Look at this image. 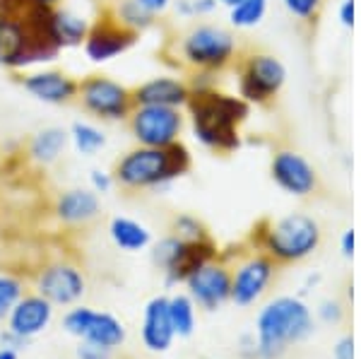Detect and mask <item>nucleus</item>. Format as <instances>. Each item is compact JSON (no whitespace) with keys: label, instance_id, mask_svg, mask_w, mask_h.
Here are the masks:
<instances>
[{"label":"nucleus","instance_id":"nucleus-1","mask_svg":"<svg viewBox=\"0 0 361 359\" xmlns=\"http://www.w3.org/2000/svg\"><path fill=\"white\" fill-rule=\"evenodd\" d=\"M190 166H193V157L183 142L169 145V147L135 145L114 162L111 176L116 188L126 193H159L176 178L185 176Z\"/></svg>","mask_w":361,"mask_h":359},{"label":"nucleus","instance_id":"nucleus-2","mask_svg":"<svg viewBox=\"0 0 361 359\" xmlns=\"http://www.w3.org/2000/svg\"><path fill=\"white\" fill-rule=\"evenodd\" d=\"M185 109L195 140L207 150L229 154L241 145L238 128L248 118V104L241 97H231L217 90L193 92Z\"/></svg>","mask_w":361,"mask_h":359},{"label":"nucleus","instance_id":"nucleus-3","mask_svg":"<svg viewBox=\"0 0 361 359\" xmlns=\"http://www.w3.org/2000/svg\"><path fill=\"white\" fill-rule=\"evenodd\" d=\"M313 333V316L308 306L296 297H277L265 309H260L255 321L258 359H279Z\"/></svg>","mask_w":361,"mask_h":359},{"label":"nucleus","instance_id":"nucleus-4","mask_svg":"<svg viewBox=\"0 0 361 359\" xmlns=\"http://www.w3.org/2000/svg\"><path fill=\"white\" fill-rule=\"evenodd\" d=\"M253 244L275 263H299L320 246V227L304 212H292L275 222L263 219L253 229Z\"/></svg>","mask_w":361,"mask_h":359},{"label":"nucleus","instance_id":"nucleus-5","mask_svg":"<svg viewBox=\"0 0 361 359\" xmlns=\"http://www.w3.org/2000/svg\"><path fill=\"white\" fill-rule=\"evenodd\" d=\"M236 37L217 25H193L176 39L180 63L200 73H219L236 58Z\"/></svg>","mask_w":361,"mask_h":359},{"label":"nucleus","instance_id":"nucleus-6","mask_svg":"<svg viewBox=\"0 0 361 359\" xmlns=\"http://www.w3.org/2000/svg\"><path fill=\"white\" fill-rule=\"evenodd\" d=\"M80 109L102 123H126L133 107V87L118 83L111 75L92 73L80 78L78 83V99Z\"/></svg>","mask_w":361,"mask_h":359},{"label":"nucleus","instance_id":"nucleus-7","mask_svg":"<svg viewBox=\"0 0 361 359\" xmlns=\"http://www.w3.org/2000/svg\"><path fill=\"white\" fill-rule=\"evenodd\" d=\"M126 126L135 145L169 147V145L180 142V135H183L185 128V116L180 109L140 104V107H133L130 116L126 118Z\"/></svg>","mask_w":361,"mask_h":359},{"label":"nucleus","instance_id":"nucleus-8","mask_svg":"<svg viewBox=\"0 0 361 359\" xmlns=\"http://www.w3.org/2000/svg\"><path fill=\"white\" fill-rule=\"evenodd\" d=\"M287 83V68L270 54H250L238 71V95L246 104H270Z\"/></svg>","mask_w":361,"mask_h":359},{"label":"nucleus","instance_id":"nucleus-9","mask_svg":"<svg viewBox=\"0 0 361 359\" xmlns=\"http://www.w3.org/2000/svg\"><path fill=\"white\" fill-rule=\"evenodd\" d=\"M140 42V37L130 29H126L116 17L109 13V8H99L87 32L82 51L87 61L94 63V66H104V63H111L116 58L126 56Z\"/></svg>","mask_w":361,"mask_h":359},{"label":"nucleus","instance_id":"nucleus-10","mask_svg":"<svg viewBox=\"0 0 361 359\" xmlns=\"http://www.w3.org/2000/svg\"><path fill=\"white\" fill-rule=\"evenodd\" d=\"M63 331L78 340H87V343L109 347V350L123 347L128 338L123 321L106 311L90 309V306H73L63 316Z\"/></svg>","mask_w":361,"mask_h":359},{"label":"nucleus","instance_id":"nucleus-11","mask_svg":"<svg viewBox=\"0 0 361 359\" xmlns=\"http://www.w3.org/2000/svg\"><path fill=\"white\" fill-rule=\"evenodd\" d=\"M34 289L54 306H75L87 292V277L78 263L51 260L34 275Z\"/></svg>","mask_w":361,"mask_h":359},{"label":"nucleus","instance_id":"nucleus-12","mask_svg":"<svg viewBox=\"0 0 361 359\" xmlns=\"http://www.w3.org/2000/svg\"><path fill=\"white\" fill-rule=\"evenodd\" d=\"M15 83L32 99L49 104V107H70L78 99L80 78L61 68H32V71L15 73Z\"/></svg>","mask_w":361,"mask_h":359},{"label":"nucleus","instance_id":"nucleus-13","mask_svg":"<svg viewBox=\"0 0 361 359\" xmlns=\"http://www.w3.org/2000/svg\"><path fill=\"white\" fill-rule=\"evenodd\" d=\"M277 275V263L265 253H255L231 273V299L236 306H250L267 292Z\"/></svg>","mask_w":361,"mask_h":359},{"label":"nucleus","instance_id":"nucleus-14","mask_svg":"<svg viewBox=\"0 0 361 359\" xmlns=\"http://www.w3.org/2000/svg\"><path fill=\"white\" fill-rule=\"evenodd\" d=\"M188 297L205 311H217L231 299V270L217 258L185 277Z\"/></svg>","mask_w":361,"mask_h":359},{"label":"nucleus","instance_id":"nucleus-15","mask_svg":"<svg viewBox=\"0 0 361 359\" xmlns=\"http://www.w3.org/2000/svg\"><path fill=\"white\" fill-rule=\"evenodd\" d=\"M270 174H272V181H275L284 193L299 195V198L311 195L318 186L316 169L308 164V159L304 154L294 152V150H279V152L272 154Z\"/></svg>","mask_w":361,"mask_h":359},{"label":"nucleus","instance_id":"nucleus-16","mask_svg":"<svg viewBox=\"0 0 361 359\" xmlns=\"http://www.w3.org/2000/svg\"><path fill=\"white\" fill-rule=\"evenodd\" d=\"M102 215V200L90 186L66 188L54 198V217L68 229H87Z\"/></svg>","mask_w":361,"mask_h":359},{"label":"nucleus","instance_id":"nucleus-17","mask_svg":"<svg viewBox=\"0 0 361 359\" xmlns=\"http://www.w3.org/2000/svg\"><path fill=\"white\" fill-rule=\"evenodd\" d=\"M190 99V87L183 78L173 75H157L145 83L133 87V102L135 107L147 104V107H171L183 109Z\"/></svg>","mask_w":361,"mask_h":359},{"label":"nucleus","instance_id":"nucleus-18","mask_svg":"<svg viewBox=\"0 0 361 359\" xmlns=\"http://www.w3.org/2000/svg\"><path fill=\"white\" fill-rule=\"evenodd\" d=\"M54 311H56V306L51 304L49 299H44L42 294L34 292V294H25V297L15 304V309L10 311V316L5 318V321H8L10 331L34 340L39 333H44L46 328L51 326Z\"/></svg>","mask_w":361,"mask_h":359},{"label":"nucleus","instance_id":"nucleus-19","mask_svg":"<svg viewBox=\"0 0 361 359\" xmlns=\"http://www.w3.org/2000/svg\"><path fill=\"white\" fill-rule=\"evenodd\" d=\"M140 338H142V345L147 347L149 352H166L171 347L173 333L171 328V318H169V297L159 294V297H152L147 304H145L142 311V326H140Z\"/></svg>","mask_w":361,"mask_h":359},{"label":"nucleus","instance_id":"nucleus-20","mask_svg":"<svg viewBox=\"0 0 361 359\" xmlns=\"http://www.w3.org/2000/svg\"><path fill=\"white\" fill-rule=\"evenodd\" d=\"M68 145H70L68 128H61V126H44V128L34 130L32 135L27 138L25 157L32 162V164L42 166V169H49V166H54L56 162L66 154Z\"/></svg>","mask_w":361,"mask_h":359},{"label":"nucleus","instance_id":"nucleus-21","mask_svg":"<svg viewBox=\"0 0 361 359\" xmlns=\"http://www.w3.org/2000/svg\"><path fill=\"white\" fill-rule=\"evenodd\" d=\"M217 258V244H214L209 236L205 239H197V241H185L183 244V251L173 265L171 273L164 275L166 285H178V282H185V277L190 273H195L197 268H202L209 260Z\"/></svg>","mask_w":361,"mask_h":359},{"label":"nucleus","instance_id":"nucleus-22","mask_svg":"<svg viewBox=\"0 0 361 359\" xmlns=\"http://www.w3.org/2000/svg\"><path fill=\"white\" fill-rule=\"evenodd\" d=\"M109 239L118 251L126 253H140L147 246H152V231L145 227L142 222L133 217L116 215L109 222Z\"/></svg>","mask_w":361,"mask_h":359},{"label":"nucleus","instance_id":"nucleus-23","mask_svg":"<svg viewBox=\"0 0 361 359\" xmlns=\"http://www.w3.org/2000/svg\"><path fill=\"white\" fill-rule=\"evenodd\" d=\"M90 25H92V20H87L82 13L68 8V5L54 8V29H56V39L63 51L82 46L87 32H90Z\"/></svg>","mask_w":361,"mask_h":359},{"label":"nucleus","instance_id":"nucleus-24","mask_svg":"<svg viewBox=\"0 0 361 359\" xmlns=\"http://www.w3.org/2000/svg\"><path fill=\"white\" fill-rule=\"evenodd\" d=\"M106 8L121 25L126 29H130V32H135L137 37L145 32H149V29L157 25V20H159V17L154 13H149L140 0H114V3L106 5Z\"/></svg>","mask_w":361,"mask_h":359},{"label":"nucleus","instance_id":"nucleus-25","mask_svg":"<svg viewBox=\"0 0 361 359\" xmlns=\"http://www.w3.org/2000/svg\"><path fill=\"white\" fill-rule=\"evenodd\" d=\"M68 135H70V145L75 147V152L82 154V157H97L109 142L102 126L92 123V121H75L68 128Z\"/></svg>","mask_w":361,"mask_h":359},{"label":"nucleus","instance_id":"nucleus-26","mask_svg":"<svg viewBox=\"0 0 361 359\" xmlns=\"http://www.w3.org/2000/svg\"><path fill=\"white\" fill-rule=\"evenodd\" d=\"M169 318L178 338H190L195 331V304L188 294L169 297Z\"/></svg>","mask_w":361,"mask_h":359},{"label":"nucleus","instance_id":"nucleus-27","mask_svg":"<svg viewBox=\"0 0 361 359\" xmlns=\"http://www.w3.org/2000/svg\"><path fill=\"white\" fill-rule=\"evenodd\" d=\"M265 13H267V0H238L236 5L229 8V20L238 29H250L260 25Z\"/></svg>","mask_w":361,"mask_h":359},{"label":"nucleus","instance_id":"nucleus-28","mask_svg":"<svg viewBox=\"0 0 361 359\" xmlns=\"http://www.w3.org/2000/svg\"><path fill=\"white\" fill-rule=\"evenodd\" d=\"M27 294V282L15 273H0V321L10 316L15 304Z\"/></svg>","mask_w":361,"mask_h":359},{"label":"nucleus","instance_id":"nucleus-29","mask_svg":"<svg viewBox=\"0 0 361 359\" xmlns=\"http://www.w3.org/2000/svg\"><path fill=\"white\" fill-rule=\"evenodd\" d=\"M183 239H178V236L173 234H166L164 239H159L157 244L152 246V263L157 270H161V273H171L173 265H176V260L180 256V251H183Z\"/></svg>","mask_w":361,"mask_h":359},{"label":"nucleus","instance_id":"nucleus-30","mask_svg":"<svg viewBox=\"0 0 361 359\" xmlns=\"http://www.w3.org/2000/svg\"><path fill=\"white\" fill-rule=\"evenodd\" d=\"M171 234L178 236L183 241H197V239H205L207 227L202 224V219H197L190 212H180V215H173L171 219Z\"/></svg>","mask_w":361,"mask_h":359},{"label":"nucleus","instance_id":"nucleus-31","mask_svg":"<svg viewBox=\"0 0 361 359\" xmlns=\"http://www.w3.org/2000/svg\"><path fill=\"white\" fill-rule=\"evenodd\" d=\"M180 17H205L214 13L217 0H171Z\"/></svg>","mask_w":361,"mask_h":359},{"label":"nucleus","instance_id":"nucleus-32","mask_svg":"<svg viewBox=\"0 0 361 359\" xmlns=\"http://www.w3.org/2000/svg\"><path fill=\"white\" fill-rule=\"evenodd\" d=\"M323 0H284V8L289 10V15L299 17V20H311L318 13Z\"/></svg>","mask_w":361,"mask_h":359},{"label":"nucleus","instance_id":"nucleus-33","mask_svg":"<svg viewBox=\"0 0 361 359\" xmlns=\"http://www.w3.org/2000/svg\"><path fill=\"white\" fill-rule=\"evenodd\" d=\"M90 188L94 190L97 195H109V193H114L116 181H114L111 171L92 169V171H90Z\"/></svg>","mask_w":361,"mask_h":359},{"label":"nucleus","instance_id":"nucleus-34","mask_svg":"<svg viewBox=\"0 0 361 359\" xmlns=\"http://www.w3.org/2000/svg\"><path fill=\"white\" fill-rule=\"evenodd\" d=\"M116 350H109V347L87 343V340H80L78 350H75V357L78 359H114Z\"/></svg>","mask_w":361,"mask_h":359},{"label":"nucleus","instance_id":"nucleus-35","mask_svg":"<svg viewBox=\"0 0 361 359\" xmlns=\"http://www.w3.org/2000/svg\"><path fill=\"white\" fill-rule=\"evenodd\" d=\"M32 345V340L25 338V335L10 331V328H5V331H0V347H5V350H13L20 355L22 350H27V347Z\"/></svg>","mask_w":361,"mask_h":359},{"label":"nucleus","instance_id":"nucleus-36","mask_svg":"<svg viewBox=\"0 0 361 359\" xmlns=\"http://www.w3.org/2000/svg\"><path fill=\"white\" fill-rule=\"evenodd\" d=\"M318 316L323 318L325 323H340L342 316H345V309H342L340 302H330V299H328V302L320 304Z\"/></svg>","mask_w":361,"mask_h":359},{"label":"nucleus","instance_id":"nucleus-37","mask_svg":"<svg viewBox=\"0 0 361 359\" xmlns=\"http://www.w3.org/2000/svg\"><path fill=\"white\" fill-rule=\"evenodd\" d=\"M335 359H354V338L347 335L335 347Z\"/></svg>","mask_w":361,"mask_h":359},{"label":"nucleus","instance_id":"nucleus-38","mask_svg":"<svg viewBox=\"0 0 361 359\" xmlns=\"http://www.w3.org/2000/svg\"><path fill=\"white\" fill-rule=\"evenodd\" d=\"M140 3L145 5V8L149 10V13H154L157 17L164 15L169 8H171V0H140Z\"/></svg>","mask_w":361,"mask_h":359},{"label":"nucleus","instance_id":"nucleus-39","mask_svg":"<svg viewBox=\"0 0 361 359\" xmlns=\"http://www.w3.org/2000/svg\"><path fill=\"white\" fill-rule=\"evenodd\" d=\"M340 20L345 27H352L354 25V0H345L340 8Z\"/></svg>","mask_w":361,"mask_h":359},{"label":"nucleus","instance_id":"nucleus-40","mask_svg":"<svg viewBox=\"0 0 361 359\" xmlns=\"http://www.w3.org/2000/svg\"><path fill=\"white\" fill-rule=\"evenodd\" d=\"M342 253H345L347 258L354 253V231L352 229H347L345 236H342Z\"/></svg>","mask_w":361,"mask_h":359},{"label":"nucleus","instance_id":"nucleus-41","mask_svg":"<svg viewBox=\"0 0 361 359\" xmlns=\"http://www.w3.org/2000/svg\"><path fill=\"white\" fill-rule=\"evenodd\" d=\"M0 359H20V355L13 350H5V347H0Z\"/></svg>","mask_w":361,"mask_h":359},{"label":"nucleus","instance_id":"nucleus-42","mask_svg":"<svg viewBox=\"0 0 361 359\" xmlns=\"http://www.w3.org/2000/svg\"><path fill=\"white\" fill-rule=\"evenodd\" d=\"M42 5H49V8H58V5H66V0H37Z\"/></svg>","mask_w":361,"mask_h":359},{"label":"nucleus","instance_id":"nucleus-43","mask_svg":"<svg viewBox=\"0 0 361 359\" xmlns=\"http://www.w3.org/2000/svg\"><path fill=\"white\" fill-rule=\"evenodd\" d=\"M87 3H94V5H99V8H106V5L114 3V0H87Z\"/></svg>","mask_w":361,"mask_h":359},{"label":"nucleus","instance_id":"nucleus-44","mask_svg":"<svg viewBox=\"0 0 361 359\" xmlns=\"http://www.w3.org/2000/svg\"><path fill=\"white\" fill-rule=\"evenodd\" d=\"M217 3H222V5H226V8H231V5H236L238 0H217Z\"/></svg>","mask_w":361,"mask_h":359}]
</instances>
